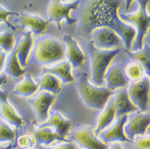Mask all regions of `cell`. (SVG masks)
I'll return each mask as SVG.
<instances>
[{
  "instance_id": "cell-1",
  "label": "cell",
  "mask_w": 150,
  "mask_h": 149,
  "mask_svg": "<svg viewBox=\"0 0 150 149\" xmlns=\"http://www.w3.org/2000/svg\"><path fill=\"white\" fill-rule=\"evenodd\" d=\"M121 3L122 0H80L76 9L77 33L82 37H90L94 29L109 27L120 36L125 49L130 50L135 39L136 30L119 17Z\"/></svg>"
},
{
  "instance_id": "cell-2",
  "label": "cell",
  "mask_w": 150,
  "mask_h": 149,
  "mask_svg": "<svg viewBox=\"0 0 150 149\" xmlns=\"http://www.w3.org/2000/svg\"><path fill=\"white\" fill-rule=\"evenodd\" d=\"M30 55L31 61L36 66H50L63 60L66 47L56 37L42 36L36 41Z\"/></svg>"
},
{
  "instance_id": "cell-3",
  "label": "cell",
  "mask_w": 150,
  "mask_h": 149,
  "mask_svg": "<svg viewBox=\"0 0 150 149\" xmlns=\"http://www.w3.org/2000/svg\"><path fill=\"white\" fill-rule=\"evenodd\" d=\"M76 87L85 105L89 108L98 110L104 109L108 100L114 94V91L106 87H98L90 83L86 73L78 75Z\"/></svg>"
},
{
  "instance_id": "cell-4",
  "label": "cell",
  "mask_w": 150,
  "mask_h": 149,
  "mask_svg": "<svg viewBox=\"0 0 150 149\" xmlns=\"http://www.w3.org/2000/svg\"><path fill=\"white\" fill-rule=\"evenodd\" d=\"M120 48L110 50L99 49L93 46L92 42L90 45V70L91 81L93 85L102 87L105 84V74L110 67V63L120 53Z\"/></svg>"
},
{
  "instance_id": "cell-5",
  "label": "cell",
  "mask_w": 150,
  "mask_h": 149,
  "mask_svg": "<svg viewBox=\"0 0 150 149\" xmlns=\"http://www.w3.org/2000/svg\"><path fill=\"white\" fill-rule=\"evenodd\" d=\"M149 0H137L139 9L133 14H120V18L122 21H127L133 23L136 27V37L133 41L131 49L133 51H137L144 46V39L149 28L150 17L147 12V6Z\"/></svg>"
},
{
  "instance_id": "cell-6",
  "label": "cell",
  "mask_w": 150,
  "mask_h": 149,
  "mask_svg": "<svg viewBox=\"0 0 150 149\" xmlns=\"http://www.w3.org/2000/svg\"><path fill=\"white\" fill-rule=\"evenodd\" d=\"M80 4V0H75L71 3H66L62 0H50L48 6V22L55 23L58 29H61V23L62 20H66L68 25L71 26L77 23L76 18L70 17V12L73 10H76Z\"/></svg>"
},
{
  "instance_id": "cell-7",
  "label": "cell",
  "mask_w": 150,
  "mask_h": 149,
  "mask_svg": "<svg viewBox=\"0 0 150 149\" xmlns=\"http://www.w3.org/2000/svg\"><path fill=\"white\" fill-rule=\"evenodd\" d=\"M149 76H144L140 80L129 84L127 91L130 100L141 112H146L149 108Z\"/></svg>"
},
{
  "instance_id": "cell-8",
  "label": "cell",
  "mask_w": 150,
  "mask_h": 149,
  "mask_svg": "<svg viewBox=\"0 0 150 149\" xmlns=\"http://www.w3.org/2000/svg\"><path fill=\"white\" fill-rule=\"evenodd\" d=\"M69 136L77 145L83 149H109V145L94 134L93 129L89 125H83L69 132Z\"/></svg>"
},
{
  "instance_id": "cell-9",
  "label": "cell",
  "mask_w": 150,
  "mask_h": 149,
  "mask_svg": "<svg viewBox=\"0 0 150 149\" xmlns=\"http://www.w3.org/2000/svg\"><path fill=\"white\" fill-rule=\"evenodd\" d=\"M91 42L96 48L110 50L120 48L123 42L113 30L109 27H98L94 29L90 35Z\"/></svg>"
},
{
  "instance_id": "cell-10",
  "label": "cell",
  "mask_w": 150,
  "mask_h": 149,
  "mask_svg": "<svg viewBox=\"0 0 150 149\" xmlns=\"http://www.w3.org/2000/svg\"><path fill=\"white\" fill-rule=\"evenodd\" d=\"M150 124L149 112L136 111L128 115L127 122L124 126V132L131 142L137 136H144Z\"/></svg>"
},
{
  "instance_id": "cell-11",
  "label": "cell",
  "mask_w": 150,
  "mask_h": 149,
  "mask_svg": "<svg viewBox=\"0 0 150 149\" xmlns=\"http://www.w3.org/2000/svg\"><path fill=\"white\" fill-rule=\"evenodd\" d=\"M56 95L46 91H41L35 97L29 99V103L36 115L38 123L42 124L49 117L50 107L56 100Z\"/></svg>"
},
{
  "instance_id": "cell-12",
  "label": "cell",
  "mask_w": 150,
  "mask_h": 149,
  "mask_svg": "<svg viewBox=\"0 0 150 149\" xmlns=\"http://www.w3.org/2000/svg\"><path fill=\"white\" fill-rule=\"evenodd\" d=\"M128 115H124L119 117L117 119L116 122L111 126L108 127L106 129L98 135V137L101 140L102 142L107 143H131V141L126 137L124 132V126L125 123L127 122Z\"/></svg>"
},
{
  "instance_id": "cell-13",
  "label": "cell",
  "mask_w": 150,
  "mask_h": 149,
  "mask_svg": "<svg viewBox=\"0 0 150 149\" xmlns=\"http://www.w3.org/2000/svg\"><path fill=\"white\" fill-rule=\"evenodd\" d=\"M0 116L4 121L16 128H20L23 125V118L18 114L15 108L10 103L8 94L6 91L0 89Z\"/></svg>"
},
{
  "instance_id": "cell-14",
  "label": "cell",
  "mask_w": 150,
  "mask_h": 149,
  "mask_svg": "<svg viewBox=\"0 0 150 149\" xmlns=\"http://www.w3.org/2000/svg\"><path fill=\"white\" fill-rule=\"evenodd\" d=\"M50 127L54 129V132L62 137L67 139L72 127V121L64 117L59 112H51L47 121L38 125V128Z\"/></svg>"
},
{
  "instance_id": "cell-15",
  "label": "cell",
  "mask_w": 150,
  "mask_h": 149,
  "mask_svg": "<svg viewBox=\"0 0 150 149\" xmlns=\"http://www.w3.org/2000/svg\"><path fill=\"white\" fill-rule=\"evenodd\" d=\"M63 41L67 45V59L71 66L74 69H78L79 66H82L86 61V55L83 50L79 46L77 41L69 35L63 36Z\"/></svg>"
},
{
  "instance_id": "cell-16",
  "label": "cell",
  "mask_w": 150,
  "mask_h": 149,
  "mask_svg": "<svg viewBox=\"0 0 150 149\" xmlns=\"http://www.w3.org/2000/svg\"><path fill=\"white\" fill-rule=\"evenodd\" d=\"M104 80L106 82V88L112 91L117 89H123L129 85V80L119 64H115L108 68L105 74Z\"/></svg>"
},
{
  "instance_id": "cell-17",
  "label": "cell",
  "mask_w": 150,
  "mask_h": 149,
  "mask_svg": "<svg viewBox=\"0 0 150 149\" xmlns=\"http://www.w3.org/2000/svg\"><path fill=\"white\" fill-rule=\"evenodd\" d=\"M112 99L117 117L138 111L137 108L130 100L126 88H123L117 91L115 94H113Z\"/></svg>"
},
{
  "instance_id": "cell-18",
  "label": "cell",
  "mask_w": 150,
  "mask_h": 149,
  "mask_svg": "<svg viewBox=\"0 0 150 149\" xmlns=\"http://www.w3.org/2000/svg\"><path fill=\"white\" fill-rule=\"evenodd\" d=\"M19 23L23 28L28 27L35 35H41L46 31L49 22L36 14L23 13L19 16Z\"/></svg>"
},
{
  "instance_id": "cell-19",
  "label": "cell",
  "mask_w": 150,
  "mask_h": 149,
  "mask_svg": "<svg viewBox=\"0 0 150 149\" xmlns=\"http://www.w3.org/2000/svg\"><path fill=\"white\" fill-rule=\"evenodd\" d=\"M112 97L108 100V102L103 109V111L101 112V114L99 115L98 118L97 126L95 129H93L94 134L97 136H98V135L102 131H104L105 129L110 127L116 117L115 108H114Z\"/></svg>"
},
{
  "instance_id": "cell-20",
  "label": "cell",
  "mask_w": 150,
  "mask_h": 149,
  "mask_svg": "<svg viewBox=\"0 0 150 149\" xmlns=\"http://www.w3.org/2000/svg\"><path fill=\"white\" fill-rule=\"evenodd\" d=\"M18 49V41L15 43V46L10 52V54L6 57L5 61V72L6 74L14 78H18L23 76L26 73V69H23L20 66L17 57Z\"/></svg>"
},
{
  "instance_id": "cell-21",
  "label": "cell",
  "mask_w": 150,
  "mask_h": 149,
  "mask_svg": "<svg viewBox=\"0 0 150 149\" xmlns=\"http://www.w3.org/2000/svg\"><path fill=\"white\" fill-rule=\"evenodd\" d=\"M72 66L69 61H63L62 62L58 63L52 67H45L43 69V73H49L55 75L59 80L64 84L72 83L74 81V78L71 73Z\"/></svg>"
},
{
  "instance_id": "cell-22",
  "label": "cell",
  "mask_w": 150,
  "mask_h": 149,
  "mask_svg": "<svg viewBox=\"0 0 150 149\" xmlns=\"http://www.w3.org/2000/svg\"><path fill=\"white\" fill-rule=\"evenodd\" d=\"M30 30L26 31L23 37L18 40V49L17 57L18 59V61L20 63V66L22 67H25L27 66V61L28 58L30 54L33 45H34V40H33V36Z\"/></svg>"
},
{
  "instance_id": "cell-23",
  "label": "cell",
  "mask_w": 150,
  "mask_h": 149,
  "mask_svg": "<svg viewBox=\"0 0 150 149\" xmlns=\"http://www.w3.org/2000/svg\"><path fill=\"white\" fill-rule=\"evenodd\" d=\"M37 83L41 91H46L53 94H58L62 89V83L55 75L45 73L38 78Z\"/></svg>"
},
{
  "instance_id": "cell-24",
  "label": "cell",
  "mask_w": 150,
  "mask_h": 149,
  "mask_svg": "<svg viewBox=\"0 0 150 149\" xmlns=\"http://www.w3.org/2000/svg\"><path fill=\"white\" fill-rule=\"evenodd\" d=\"M38 89L39 86L33 80L31 74L26 73L23 80L15 85L14 93L21 97H29L35 94Z\"/></svg>"
},
{
  "instance_id": "cell-25",
  "label": "cell",
  "mask_w": 150,
  "mask_h": 149,
  "mask_svg": "<svg viewBox=\"0 0 150 149\" xmlns=\"http://www.w3.org/2000/svg\"><path fill=\"white\" fill-rule=\"evenodd\" d=\"M125 52L132 60L137 61L144 67V73L147 76L150 74V49L149 43L144 44L142 49L137 51H130L125 49Z\"/></svg>"
},
{
  "instance_id": "cell-26",
  "label": "cell",
  "mask_w": 150,
  "mask_h": 149,
  "mask_svg": "<svg viewBox=\"0 0 150 149\" xmlns=\"http://www.w3.org/2000/svg\"><path fill=\"white\" fill-rule=\"evenodd\" d=\"M34 136L36 140V143H39V144H43V145H49L55 141L67 142V139L58 135L50 127L38 128L35 131Z\"/></svg>"
},
{
  "instance_id": "cell-27",
  "label": "cell",
  "mask_w": 150,
  "mask_h": 149,
  "mask_svg": "<svg viewBox=\"0 0 150 149\" xmlns=\"http://www.w3.org/2000/svg\"><path fill=\"white\" fill-rule=\"evenodd\" d=\"M144 67L137 61H132L128 64L125 69V75L128 80L131 81L140 80L144 77Z\"/></svg>"
},
{
  "instance_id": "cell-28",
  "label": "cell",
  "mask_w": 150,
  "mask_h": 149,
  "mask_svg": "<svg viewBox=\"0 0 150 149\" xmlns=\"http://www.w3.org/2000/svg\"><path fill=\"white\" fill-rule=\"evenodd\" d=\"M16 133L4 121L0 120V142H12L15 141Z\"/></svg>"
},
{
  "instance_id": "cell-29",
  "label": "cell",
  "mask_w": 150,
  "mask_h": 149,
  "mask_svg": "<svg viewBox=\"0 0 150 149\" xmlns=\"http://www.w3.org/2000/svg\"><path fill=\"white\" fill-rule=\"evenodd\" d=\"M15 37L12 32L6 31L0 34V47L6 52H11L15 46Z\"/></svg>"
},
{
  "instance_id": "cell-30",
  "label": "cell",
  "mask_w": 150,
  "mask_h": 149,
  "mask_svg": "<svg viewBox=\"0 0 150 149\" xmlns=\"http://www.w3.org/2000/svg\"><path fill=\"white\" fill-rule=\"evenodd\" d=\"M36 140L35 136L30 133H25L19 136L17 139V145L21 149H30L35 146Z\"/></svg>"
},
{
  "instance_id": "cell-31",
  "label": "cell",
  "mask_w": 150,
  "mask_h": 149,
  "mask_svg": "<svg viewBox=\"0 0 150 149\" xmlns=\"http://www.w3.org/2000/svg\"><path fill=\"white\" fill-rule=\"evenodd\" d=\"M135 149H150L149 136H137L133 139Z\"/></svg>"
},
{
  "instance_id": "cell-32",
  "label": "cell",
  "mask_w": 150,
  "mask_h": 149,
  "mask_svg": "<svg viewBox=\"0 0 150 149\" xmlns=\"http://www.w3.org/2000/svg\"><path fill=\"white\" fill-rule=\"evenodd\" d=\"M17 13L8 11L6 8L0 6V23H4L8 26H11V25H10V23H8V18L11 15H17Z\"/></svg>"
},
{
  "instance_id": "cell-33",
  "label": "cell",
  "mask_w": 150,
  "mask_h": 149,
  "mask_svg": "<svg viewBox=\"0 0 150 149\" xmlns=\"http://www.w3.org/2000/svg\"><path fill=\"white\" fill-rule=\"evenodd\" d=\"M46 149H78V145L74 142H66L57 146L50 147Z\"/></svg>"
},
{
  "instance_id": "cell-34",
  "label": "cell",
  "mask_w": 150,
  "mask_h": 149,
  "mask_svg": "<svg viewBox=\"0 0 150 149\" xmlns=\"http://www.w3.org/2000/svg\"><path fill=\"white\" fill-rule=\"evenodd\" d=\"M5 61H6V53L2 49H0V73L5 66Z\"/></svg>"
},
{
  "instance_id": "cell-35",
  "label": "cell",
  "mask_w": 150,
  "mask_h": 149,
  "mask_svg": "<svg viewBox=\"0 0 150 149\" xmlns=\"http://www.w3.org/2000/svg\"><path fill=\"white\" fill-rule=\"evenodd\" d=\"M109 149H124V148H123V147L121 146V143H112L111 146L109 147Z\"/></svg>"
},
{
  "instance_id": "cell-36",
  "label": "cell",
  "mask_w": 150,
  "mask_h": 149,
  "mask_svg": "<svg viewBox=\"0 0 150 149\" xmlns=\"http://www.w3.org/2000/svg\"><path fill=\"white\" fill-rule=\"evenodd\" d=\"M7 81L6 74H1L0 75V86L3 85V84H5Z\"/></svg>"
},
{
  "instance_id": "cell-37",
  "label": "cell",
  "mask_w": 150,
  "mask_h": 149,
  "mask_svg": "<svg viewBox=\"0 0 150 149\" xmlns=\"http://www.w3.org/2000/svg\"><path fill=\"white\" fill-rule=\"evenodd\" d=\"M133 0H125V8H126V10L129 9L131 4L133 3Z\"/></svg>"
},
{
  "instance_id": "cell-38",
  "label": "cell",
  "mask_w": 150,
  "mask_h": 149,
  "mask_svg": "<svg viewBox=\"0 0 150 149\" xmlns=\"http://www.w3.org/2000/svg\"><path fill=\"white\" fill-rule=\"evenodd\" d=\"M13 148V144L12 143H9L6 146L1 147V149H12Z\"/></svg>"
},
{
  "instance_id": "cell-39",
  "label": "cell",
  "mask_w": 150,
  "mask_h": 149,
  "mask_svg": "<svg viewBox=\"0 0 150 149\" xmlns=\"http://www.w3.org/2000/svg\"><path fill=\"white\" fill-rule=\"evenodd\" d=\"M67 1H68V0H62V2H63V3H65V2H67Z\"/></svg>"
},
{
  "instance_id": "cell-40",
  "label": "cell",
  "mask_w": 150,
  "mask_h": 149,
  "mask_svg": "<svg viewBox=\"0 0 150 149\" xmlns=\"http://www.w3.org/2000/svg\"><path fill=\"white\" fill-rule=\"evenodd\" d=\"M0 149H1V147H0Z\"/></svg>"
}]
</instances>
